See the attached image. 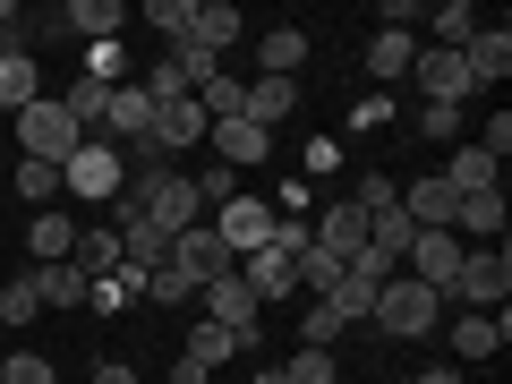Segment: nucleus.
Instances as JSON below:
<instances>
[{"label":"nucleus","mask_w":512,"mask_h":384,"mask_svg":"<svg viewBox=\"0 0 512 384\" xmlns=\"http://www.w3.org/2000/svg\"><path fill=\"white\" fill-rule=\"evenodd\" d=\"M35 316H43V291H35V274H9V282H0V325H9V333H26Z\"/></svg>","instance_id":"30"},{"label":"nucleus","mask_w":512,"mask_h":384,"mask_svg":"<svg viewBox=\"0 0 512 384\" xmlns=\"http://www.w3.org/2000/svg\"><path fill=\"white\" fill-rule=\"evenodd\" d=\"M478 26H487V18H478L470 0H444V9H427V43H436V52H461Z\"/></svg>","instance_id":"25"},{"label":"nucleus","mask_w":512,"mask_h":384,"mask_svg":"<svg viewBox=\"0 0 512 384\" xmlns=\"http://www.w3.org/2000/svg\"><path fill=\"white\" fill-rule=\"evenodd\" d=\"M282 384H342V359H333V350H299V359L282 367Z\"/></svg>","instance_id":"36"},{"label":"nucleus","mask_w":512,"mask_h":384,"mask_svg":"<svg viewBox=\"0 0 512 384\" xmlns=\"http://www.w3.org/2000/svg\"><path fill=\"white\" fill-rule=\"evenodd\" d=\"M410 60H419V35H410V26H376V35H367V77L393 86V77H410Z\"/></svg>","instance_id":"20"},{"label":"nucleus","mask_w":512,"mask_h":384,"mask_svg":"<svg viewBox=\"0 0 512 384\" xmlns=\"http://www.w3.org/2000/svg\"><path fill=\"white\" fill-rule=\"evenodd\" d=\"M197 308H205V325H222L239 350H256V342H265V316H256V291L239 282V265H231L222 282H205V291H197Z\"/></svg>","instance_id":"4"},{"label":"nucleus","mask_w":512,"mask_h":384,"mask_svg":"<svg viewBox=\"0 0 512 384\" xmlns=\"http://www.w3.org/2000/svg\"><path fill=\"white\" fill-rule=\"evenodd\" d=\"M410 128L436 137V146H453V137H461V111H453V103H419V120H410Z\"/></svg>","instance_id":"41"},{"label":"nucleus","mask_w":512,"mask_h":384,"mask_svg":"<svg viewBox=\"0 0 512 384\" xmlns=\"http://www.w3.org/2000/svg\"><path fill=\"white\" fill-rule=\"evenodd\" d=\"M26 103H43V69H35V52H9L0 60V111L18 120Z\"/></svg>","instance_id":"23"},{"label":"nucleus","mask_w":512,"mask_h":384,"mask_svg":"<svg viewBox=\"0 0 512 384\" xmlns=\"http://www.w3.org/2000/svg\"><path fill=\"white\" fill-rule=\"evenodd\" d=\"M376 291H384V282H376V274H359V265H350V274H342V282H333V291H325V308L342 316V325H359V316L376 308Z\"/></svg>","instance_id":"29"},{"label":"nucleus","mask_w":512,"mask_h":384,"mask_svg":"<svg viewBox=\"0 0 512 384\" xmlns=\"http://www.w3.org/2000/svg\"><path fill=\"white\" fill-rule=\"evenodd\" d=\"M188 18H197V0H154V9H146V26H154L163 43H180V35H188Z\"/></svg>","instance_id":"40"},{"label":"nucleus","mask_w":512,"mask_h":384,"mask_svg":"<svg viewBox=\"0 0 512 384\" xmlns=\"http://www.w3.org/2000/svg\"><path fill=\"white\" fill-rule=\"evenodd\" d=\"M410 77H419V94H427V103H470V69H461V52H436V43H419V60H410Z\"/></svg>","instance_id":"8"},{"label":"nucleus","mask_w":512,"mask_h":384,"mask_svg":"<svg viewBox=\"0 0 512 384\" xmlns=\"http://www.w3.org/2000/svg\"><path fill=\"white\" fill-rule=\"evenodd\" d=\"M231 197H239V171L205 163V171H197V205H214V214H222V205H231Z\"/></svg>","instance_id":"42"},{"label":"nucleus","mask_w":512,"mask_h":384,"mask_svg":"<svg viewBox=\"0 0 512 384\" xmlns=\"http://www.w3.org/2000/svg\"><path fill=\"white\" fill-rule=\"evenodd\" d=\"M333 342H342V316H333L325 299H316V308L299 316V350H333Z\"/></svg>","instance_id":"38"},{"label":"nucleus","mask_w":512,"mask_h":384,"mask_svg":"<svg viewBox=\"0 0 512 384\" xmlns=\"http://www.w3.org/2000/svg\"><path fill=\"white\" fill-rule=\"evenodd\" d=\"M453 239H461V248H504V188H487V197H461Z\"/></svg>","instance_id":"14"},{"label":"nucleus","mask_w":512,"mask_h":384,"mask_svg":"<svg viewBox=\"0 0 512 384\" xmlns=\"http://www.w3.org/2000/svg\"><path fill=\"white\" fill-rule=\"evenodd\" d=\"M180 359H188V367H205V376H214L222 359H239V342H231V333H222V325H197V333H188V342H180Z\"/></svg>","instance_id":"32"},{"label":"nucleus","mask_w":512,"mask_h":384,"mask_svg":"<svg viewBox=\"0 0 512 384\" xmlns=\"http://www.w3.org/2000/svg\"><path fill=\"white\" fill-rule=\"evenodd\" d=\"M495 171H504V163H495L487 146H461L453 163H444V188H453V197H487V188H504Z\"/></svg>","instance_id":"22"},{"label":"nucleus","mask_w":512,"mask_h":384,"mask_svg":"<svg viewBox=\"0 0 512 384\" xmlns=\"http://www.w3.org/2000/svg\"><path fill=\"white\" fill-rule=\"evenodd\" d=\"M0 384H60V376H52L43 350H9V359H0Z\"/></svg>","instance_id":"39"},{"label":"nucleus","mask_w":512,"mask_h":384,"mask_svg":"<svg viewBox=\"0 0 512 384\" xmlns=\"http://www.w3.org/2000/svg\"><path fill=\"white\" fill-rule=\"evenodd\" d=\"M461 69H470V86H478V94L504 86V77H512V26H478V35L461 43Z\"/></svg>","instance_id":"11"},{"label":"nucleus","mask_w":512,"mask_h":384,"mask_svg":"<svg viewBox=\"0 0 512 384\" xmlns=\"http://www.w3.org/2000/svg\"><path fill=\"white\" fill-rule=\"evenodd\" d=\"M282 111H299V77H256V86H239V120H256L265 137L282 128Z\"/></svg>","instance_id":"13"},{"label":"nucleus","mask_w":512,"mask_h":384,"mask_svg":"<svg viewBox=\"0 0 512 384\" xmlns=\"http://www.w3.org/2000/svg\"><path fill=\"white\" fill-rule=\"evenodd\" d=\"M239 26H248V18H239V9H231V0H197V18H188V35L180 43H197V52H231V43H239Z\"/></svg>","instance_id":"17"},{"label":"nucleus","mask_w":512,"mask_h":384,"mask_svg":"<svg viewBox=\"0 0 512 384\" xmlns=\"http://www.w3.org/2000/svg\"><path fill=\"white\" fill-rule=\"evenodd\" d=\"M35 291H43V308H86V291H94V282L77 274L69 256H60V265H35Z\"/></svg>","instance_id":"27"},{"label":"nucleus","mask_w":512,"mask_h":384,"mask_svg":"<svg viewBox=\"0 0 512 384\" xmlns=\"http://www.w3.org/2000/svg\"><path fill=\"white\" fill-rule=\"evenodd\" d=\"M256 60H265V77H299L308 69V26H274V35L256 43Z\"/></svg>","instance_id":"26"},{"label":"nucleus","mask_w":512,"mask_h":384,"mask_svg":"<svg viewBox=\"0 0 512 384\" xmlns=\"http://www.w3.org/2000/svg\"><path fill=\"white\" fill-rule=\"evenodd\" d=\"M504 291H512V256L504 248H470L444 299H470V316H495V308H504Z\"/></svg>","instance_id":"5"},{"label":"nucleus","mask_w":512,"mask_h":384,"mask_svg":"<svg viewBox=\"0 0 512 384\" xmlns=\"http://www.w3.org/2000/svg\"><path fill=\"white\" fill-rule=\"evenodd\" d=\"M69 265L86 282H103V274H120V231H77V248H69Z\"/></svg>","instance_id":"28"},{"label":"nucleus","mask_w":512,"mask_h":384,"mask_svg":"<svg viewBox=\"0 0 512 384\" xmlns=\"http://www.w3.org/2000/svg\"><path fill=\"white\" fill-rule=\"evenodd\" d=\"M512 342V308H495V316H461V325H453V359H495V350H504Z\"/></svg>","instance_id":"19"},{"label":"nucleus","mask_w":512,"mask_h":384,"mask_svg":"<svg viewBox=\"0 0 512 384\" xmlns=\"http://www.w3.org/2000/svg\"><path fill=\"white\" fill-rule=\"evenodd\" d=\"M350 274V265H342V256H333V248H316V239H308V256H299V265H291V282H299V291H316V299H325L333 291V282H342Z\"/></svg>","instance_id":"31"},{"label":"nucleus","mask_w":512,"mask_h":384,"mask_svg":"<svg viewBox=\"0 0 512 384\" xmlns=\"http://www.w3.org/2000/svg\"><path fill=\"white\" fill-rule=\"evenodd\" d=\"M171 274H188L205 291V282H222L231 274V248L214 239V222H197V231H180V248H171Z\"/></svg>","instance_id":"10"},{"label":"nucleus","mask_w":512,"mask_h":384,"mask_svg":"<svg viewBox=\"0 0 512 384\" xmlns=\"http://www.w3.org/2000/svg\"><path fill=\"white\" fill-rule=\"evenodd\" d=\"M171 384H214L205 367H188V359H171Z\"/></svg>","instance_id":"48"},{"label":"nucleus","mask_w":512,"mask_h":384,"mask_svg":"<svg viewBox=\"0 0 512 384\" xmlns=\"http://www.w3.org/2000/svg\"><path fill=\"white\" fill-rule=\"evenodd\" d=\"M436 316H444V299L427 291V282L393 274V282L376 291V308H367V325H376L384 342H427V333H436Z\"/></svg>","instance_id":"1"},{"label":"nucleus","mask_w":512,"mask_h":384,"mask_svg":"<svg viewBox=\"0 0 512 384\" xmlns=\"http://www.w3.org/2000/svg\"><path fill=\"white\" fill-rule=\"evenodd\" d=\"M402 214L419 222V231H453V214H461V197L444 188V171H419V180L402 188Z\"/></svg>","instance_id":"12"},{"label":"nucleus","mask_w":512,"mask_h":384,"mask_svg":"<svg viewBox=\"0 0 512 384\" xmlns=\"http://www.w3.org/2000/svg\"><path fill=\"white\" fill-rule=\"evenodd\" d=\"M120 180H128V163H120V146H103V137H86V146L60 163V197H86V205H111Z\"/></svg>","instance_id":"3"},{"label":"nucleus","mask_w":512,"mask_h":384,"mask_svg":"<svg viewBox=\"0 0 512 384\" xmlns=\"http://www.w3.org/2000/svg\"><path fill=\"white\" fill-rule=\"evenodd\" d=\"M77 146H86V128L69 120V103H60V94H43V103L18 111V154H26V163H69Z\"/></svg>","instance_id":"2"},{"label":"nucleus","mask_w":512,"mask_h":384,"mask_svg":"<svg viewBox=\"0 0 512 384\" xmlns=\"http://www.w3.org/2000/svg\"><path fill=\"white\" fill-rule=\"evenodd\" d=\"M316 248H333V256H342V265H359V256H367V214H359V205H325V222H316Z\"/></svg>","instance_id":"18"},{"label":"nucleus","mask_w":512,"mask_h":384,"mask_svg":"<svg viewBox=\"0 0 512 384\" xmlns=\"http://www.w3.org/2000/svg\"><path fill=\"white\" fill-rule=\"evenodd\" d=\"M60 103H69V120L86 128V137H103V86H86V77H77V86L60 94Z\"/></svg>","instance_id":"37"},{"label":"nucleus","mask_w":512,"mask_h":384,"mask_svg":"<svg viewBox=\"0 0 512 384\" xmlns=\"http://www.w3.org/2000/svg\"><path fill=\"white\" fill-rule=\"evenodd\" d=\"M350 205H359V214H384V205H402V188L384 180V171H359V197Z\"/></svg>","instance_id":"43"},{"label":"nucleus","mask_w":512,"mask_h":384,"mask_svg":"<svg viewBox=\"0 0 512 384\" xmlns=\"http://www.w3.org/2000/svg\"><path fill=\"white\" fill-rule=\"evenodd\" d=\"M18 197H26V205L43 214V205L60 197V163H26V154H18Z\"/></svg>","instance_id":"34"},{"label":"nucleus","mask_w":512,"mask_h":384,"mask_svg":"<svg viewBox=\"0 0 512 384\" xmlns=\"http://www.w3.org/2000/svg\"><path fill=\"white\" fill-rule=\"evenodd\" d=\"M146 299H154V308H180V299H197V282L163 265V274H146Z\"/></svg>","instance_id":"44"},{"label":"nucleus","mask_w":512,"mask_h":384,"mask_svg":"<svg viewBox=\"0 0 512 384\" xmlns=\"http://www.w3.org/2000/svg\"><path fill=\"white\" fill-rule=\"evenodd\" d=\"M384 120H393V103H384V94H367V103L350 111V128H384Z\"/></svg>","instance_id":"46"},{"label":"nucleus","mask_w":512,"mask_h":384,"mask_svg":"<svg viewBox=\"0 0 512 384\" xmlns=\"http://www.w3.org/2000/svg\"><path fill=\"white\" fill-rule=\"evenodd\" d=\"M256 384H282V367H256Z\"/></svg>","instance_id":"50"},{"label":"nucleus","mask_w":512,"mask_h":384,"mask_svg":"<svg viewBox=\"0 0 512 384\" xmlns=\"http://www.w3.org/2000/svg\"><path fill=\"white\" fill-rule=\"evenodd\" d=\"M137 291H146V282L120 265V274H103V282L86 291V308H94V316H120V308H137Z\"/></svg>","instance_id":"33"},{"label":"nucleus","mask_w":512,"mask_h":384,"mask_svg":"<svg viewBox=\"0 0 512 384\" xmlns=\"http://www.w3.org/2000/svg\"><path fill=\"white\" fill-rule=\"evenodd\" d=\"M478 146H487V154H495V163H504V154H512V111H495V120H487V128H478Z\"/></svg>","instance_id":"45"},{"label":"nucleus","mask_w":512,"mask_h":384,"mask_svg":"<svg viewBox=\"0 0 512 384\" xmlns=\"http://www.w3.org/2000/svg\"><path fill=\"white\" fill-rule=\"evenodd\" d=\"M163 60H171V69H180V86H188V94H197L205 77H222V60H214V52H197V43H171Z\"/></svg>","instance_id":"35"},{"label":"nucleus","mask_w":512,"mask_h":384,"mask_svg":"<svg viewBox=\"0 0 512 384\" xmlns=\"http://www.w3.org/2000/svg\"><path fill=\"white\" fill-rule=\"evenodd\" d=\"M94 384H137V367L128 359H94Z\"/></svg>","instance_id":"47"},{"label":"nucleus","mask_w":512,"mask_h":384,"mask_svg":"<svg viewBox=\"0 0 512 384\" xmlns=\"http://www.w3.org/2000/svg\"><path fill=\"white\" fill-rule=\"evenodd\" d=\"M205 137H214V163H222V171H239V163H265V154H274V137H265L256 120H214Z\"/></svg>","instance_id":"16"},{"label":"nucleus","mask_w":512,"mask_h":384,"mask_svg":"<svg viewBox=\"0 0 512 384\" xmlns=\"http://www.w3.org/2000/svg\"><path fill=\"white\" fill-rule=\"evenodd\" d=\"M419 384H470V376H461V367H427Z\"/></svg>","instance_id":"49"},{"label":"nucleus","mask_w":512,"mask_h":384,"mask_svg":"<svg viewBox=\"0 0 512 384\" xmlns=\"http://www.w3.org/2000/svg\"><path fill=\"white\" fill-rule=\"evenodd\" d=\"M205 111H197V94H171V103H154V154H188V146H205Z\"/></svg>","instance_id":"9"},{"label":"nucleus","mask_w":512,"mask_h":384,"mask_svg":"<svg viewBox=\"0 0 512 384\" xmlns=\"http://www.w3.org/2000/svg\"><path fill=\"white\" fill-rule=\"evenodd\" d=\"M461 256H470V248H461V239L453 231H419V239H410V256H402V274L410 282H427V291H453V274H461Z\"/></svg>","instance_id":"7"},{"label":"nucleus","mask_w":512,"mask_h":384,"mask_svg":"<svg viewBox=\"0 0 512 384\" xmlns=\"http://www.w3.org/2000/svg\"><path fill=\"white\" fill-rule=\"evenodd\" d=\"M128 26V0H69L60 9V35H86V43H120Z\"/></svg>","instance_id":"15"},{"label":"nucleus","mask_w":512,"mask_h":384,"mask_svg":"<svg viewBox=\"0 0 512 384\" xmlns=\"http://www.w3.org/2000/svg\"><path fill=\"white\" fill-rule=\"evenodd\" d=\"M9 52H18V43H9V35H0V60H9Z\"/></svg>","instance_id":"51"},{"label":"nucleus","mask_w":512,"mask_h":384,"mask_svg":"<svg viewBox=\"0 0 512 384\" xmlns=\"http://www.w3.org/2000/svg\"><path fill=\"white\" fill-rule=\"evenodd\" d=\"M274 205H265V197H248V188H239V197L231 205H222V214H214V239H222V248H231V265H239V256H256V248H265V239H274Z\"/></svg>","instance_id":"6"},{"label":"nucleus","mask_w":512,"mask_h":384,"mask_svg":"<svg viewBox=\"0 0 512 384\" xmlns=\"http://www.w3.org/2000/svg\"><path fill=\"white\" fill-rule=\"evenodd\" d=\"M26 248H35V265H60V256L77 248V222L60 214V205H43V214L26 222Z\"/></svg>","instance_id":"24"},{"label":"nucleus","mask_w":512,"mask_h":384,"mask_svg":"<svg viewBox=\"0 0 512 384\" xmlns=\"http://www.w3.org/2000/svg\"><path fill=\"white\" fill-rule=\"evenodd\" d=\"M239 282L256 291V308H265V299H291V291H299V282H291V256H274V248L239 256Z\"/></svg>","instance_id":"21"}]
</instances>
